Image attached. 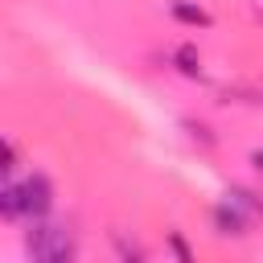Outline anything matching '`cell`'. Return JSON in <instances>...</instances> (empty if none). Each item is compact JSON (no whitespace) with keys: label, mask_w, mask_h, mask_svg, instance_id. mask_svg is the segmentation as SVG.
Here are the masks:
<instances>
[{"label":"cell","mask_w":263,"mask_h":263,"mask_svg":"<svg viewBox=\"0 0 263 263\" xmlns=\"http://www.w3.org/2000/svg\"><path fill=\"white\" fill-rule=\"evenodd\" d=\"M25 251L33 263H70L74 259V234L62 222H29L25 230Z\"/></svg>","instance_id":"6da1fadb"},{"label":"cell","mask_w":263,"mask_h":263,"mask_svg":"<svg viewBox=\"0 0 263 263\" xmlns=\"http://www.w3.org/2000/svg\"><path fill=\"white\" fill-rule=\"evenodd\" d=\"M16 197H21V222H41L53 210V181L45 173H29L25 181H16Z\"/></svg>","instance_id":"7a4b0ae2"},{"label":"cell","mask_w":263,"mask_h":263,"mask_svg":"<svg viewBox=\"0 0 263 263\" xmlns=\"http://www.w3.org/2000/svg\"><path fill=\"white\" fill-rule=\"evenodd\" d=\"M214 226H218L222 234H247L251 218H247V214H242L234 201H226V197H222V201L214 205Z\"/></svg>","instance_id":"3957f363"},{"label":"cell","mask_w":263,"mask_h":263,"mask_svg":"<svg viewBox=\"0 0 263 263\" xmlns=\"http://www.w3.org/2000/svg\"><path fill=\"white\" fill-rule=\"evenodd\" d=\"M226 201H234V205H238V210H242V214H247L251 222H259V218H263V197H259L255 189L230 185V189H226Z\"/></svg>","instance_id":"277c9868"},{"label":"cell","mask_w":263,"mask_h":263,"mask_svg":"<svg viewBox=\"0 0 263 263\" xmlns=\"http://www.w3.org/2000/svg\"><path fill=\"white\" fill-rule=\"evenodd\" d=\"M226 103H251V107H263V78H247V82H234L222 90Z\"/></svg>","instance_id":"5b68a950"},{"label":"cell","mask_w":263,"mask_h":263,"mask_svg":"<svg viewBox=\"0 0 263 263\" xmlns=\"http://www.w3.org/2000/svg\"><path fill=\"white\" fill-rule=\"evenodd\" d=\"M173 16H177L181 25H193V29H210V25H214V16H210L201 4H189V0H173Z\"/></svg>","instance_id":"8992f818"},{"label":"cell","mask_w":263,"mask_h":263,"mask_svg":"<svg viewBox=\"0 0 263 263\" xmlns=\"http://www.w3.org/2000/svg\"><path fill=\"white\" fill-rule=\"evenodd\" d=\"M173 66H177L185 78H197V74H201V53H197V45H177V49H173Z\"/></svg>","instance_id":"52a82bcc"},{"label":"cell","mask_w":263,"mask_h":263,"mask_svg":"<svg viewBox=\"0 0 263 263\" xmlns=\"http://www.w3.org/2000/svg\"><path fill=\"white\" fill-rule=\"evenodd\" d=\"M168 247H173V255H177V263H193V251H189V242H185V238H181L177 230L168 234Z\"/></svg>","instance_id":"ba28073f"},{"label":"cell","mask_w":263,"mask_h":263,"mask_svg":"<svg viewBox=\"0 0 263 263\" xmlns=\"http://www.w3.org/2000/svg\"><path fill=\"white\" fill-rule=\"evenodd\" d=\"M0 168H4V177H8L12 168H16V148H12V140L4 144V164H0Z\"/></svg>","instance_id":"9c48e42d"},{"label":"cell","mask_w":263,"mask_h":263,"mask_svg":"<svg viewBox=\"0 0 263 263\" xmlns=\"http://www.w3.org/2000/svg\"><path fill=\"white\" fill-rule=\"evenodd\" d=\"M251 164H255V168L263 173V148H255V152H251Z\"/></svg>","instance_id":"30bf717a"},{"label":"cell","mask_w":263,"mask_h":263,"mask_svg":"<svg viewBox=\"0 0 263 263\" xmlns=\"http://www.w3.org/2000/svg\"><path fill=\"white\" fill-rule=\"evenodd\" d=\"M123 263H144V259L140 255H123Z\"/></svg>","instance_id":"8fae6325"}]
</instances>
